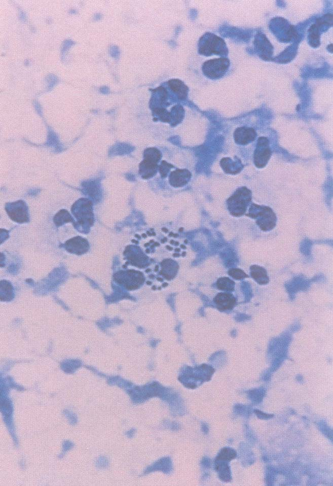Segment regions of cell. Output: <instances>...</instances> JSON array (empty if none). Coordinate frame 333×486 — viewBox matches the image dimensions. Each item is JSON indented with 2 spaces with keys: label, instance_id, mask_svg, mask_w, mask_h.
<instances>
[{
  "label": "cell",
  "instance_id": "6da1fadb",
  "mask_svg": "<svg viewBox=\"0 0 333 486\" xmlns=\"http://www.w3.org/2000/svg\"><path fill=\"white\" fill-rule=\"evenodd\" d=\"M198 51L200 55L210 56L213 55L225 57L228 55V49L224 40L217 35L205 32L199 39Z\"/></svg>",
  "mask_w": 333,
  "mask_h": 486
},
{
  "label": "cell",
  "instance_id": "7a4b0ae2",
  "mask_svg": "<svg viewBox=\"0 0 333 486\" xmlns=\"http://www.w3.org/2000/svg\"><path fill=\"white\" fill-rule=\"evenodd\" d=\"M245 216L255 220L258 227L263 231L273 229L276 225L277 218L273 210L269 206L251 203Z\"/></svg>",
  "mask_w": 333,
  "mask_h": 486
},
{
  "label": "cell",
  "instance_id": "3957f363",
  "mask_svg": "<svg viewBox=\"0 0 333 486\" xmlns=\"http://www.w3.org/2000/svg\"><path fill=\"white\" fill-rule=\"evenodd\" d=\"M252 200V192L246 187L238 188L227 200L226 203L230 214L236 217L246 214Z\"/></svg>",
  "mask_w": 333,
  "mask_h": 486
},
{
  "label": "cell",
  "instance_id": "277c9868",
  "mask_svg": "<svg viewBox=\"0 0 333 486\" xmlns=\"http://www.w3.org/2000/svg\"><path fill=\"white\" fill-rule=\"evenodd\" d=\"M71 210L77 220L74 226L82 227V230L86 232L94 223L92 202L87 198H80L73 204Z\"/></svg>",
  "mask_w": 333,
  "mask_h": 486
},
{
  "label": "cell",
  "instance_id": "5b68a950",
  "mask_svg": "<svg viewBox=\"0 0 333 486\" xmlns=\"http://www.w3.org/2000/svg\"><path fill=\"white\" fill-rule=\"evenodd\" d=\"M143 155L144 159L139 164V172L142 178L149 179L157 173L161 153L156 148H149L145 150Z\"/></svg>",
  "mask_w": 333,
  "mask_h": 486
},
{
  "label": "cell",
  "instance_id": "8992f818",
  "mask_svg": "<svg viewBox=\"0 0 333 486\" xmlns=\"http://www.w3.org/2000/svg\"><path fill=\"white\" fill-rule=\"evenodd\" d=\"M230 63L226 57H220L205 61L202 66V71L207 78L211 80L221 78L227 72Z\"/></svg>",
  "mask_w": 333,
  "mask_h": 486
},
{
  "label": "cell",
  "instance_id": "52a82bcc",
  "mask_svg": "<svg viewBox=\"0 0 333 486\" xmlns=\"http://www.w3.org/2000/svg\"><path fill=\"white\" fill-rule=\"evenodd\" d=\"M114 280L128 290L139 288L144 282L143 273L134 270L119 271L114 275Z\"/></svg>",
  "mask_w": 333,
  "mask_h": 486
},
{
  "label": "cell",
  "instance_id": "ba28073f",
  "mask_svg": "<svg viewBox=\"0 0 333 486\" xmlns=\"http://www.w3.org/2000/svg\"><path fill=\"white\" fill-rule=\"evenodd\" d=\"M271 155L272 151L268 138L264 136L260 137L253 154V162L255 166L259 168L265 167Z\"/></svg>",
  "mask_w": 333,
  "mask_h": 486
},
{
  "label": "cell",
  "instance_id": "9c48e42d",
  "mask_svg": "<svg viewBox=\"0 0 333 486\" xmlns=\"http://www.w3.org/2000/svg\"><path fill=\"white\" fill-rule=\"evenodd\" d=\"M5 210L13 221L20 223L28 221V207L22 200L6 203Z\"/></svg>",
  "mask_w": 333,
  "mask_h": 486
},
{
  "label": "cell",
  "instance_id": "30bf717a",
  "mask_svg": "<svg viewBox=\"0 0 333 486\" xmlns=\"http://www.w3.org/2000/svg\"><path fill=\"white\" fill-rule=\"evenodd\" d=\"M126 256L130 263L139 268H144L149 264V259L141 249L136 246H129L125 251Z\"/></svg>",
  "mask_w": 333,
  "mask_h": 486
},
{
  "label": "cell",
  "instance_id": "8fae6325",
  "mask_svg": "<svg viewBox=\"0 0 333 486\" xmlns=\"http://www.w3.org/2000/svg\"><path fill=\"white\" fill-rule=\"evenodd\" d=\"M256 135L254 129L246 126L238 127L234 132L235 143L240 145H245L254 141Z\"/></svg>",
  "mask_w": 333,
  "mask_h": 486
},
{
  "label": "cell",
  "instance_id": "7c38bea8",
  "mask_svg": "<svg viewBox=\"0 0 333 486\" xmlns=\"http://www.w3.org/2000/svg\"><path fill=\"white\" fill-rule=\"evenodd\" d=\"M64 248L68 252L80 255L89 250V245L86 239L76 236L67 240L64 244Z\"/></svg>",
  "mask_w": 333,
  "mask_h": 486
},
{
  "label": "cell",
  "instance_id": "4fadbf2b",
  "mask_svg": "<svg viewBox=\"0 0 333 486\" xmlns=\"http://www.w3.org/2000/svg\"><path fill=\"white\" fill-rule=\"evenodd\" d=\"M191 176L190 171L186 169H176L170 173L169 183L174 187H181L189 182Z\"/></svg>",
  "mask_w": 333,
  "mask_h": 486
},
{
  "label": "cell",
  "instance_id": "5bb4252c",
  "mask_svg": "<svg viewBox=\"0 0 333 486\" xmlns=\"http://www.w3.org/2000/svg\"><path fill=\"white\" fill-rule=\"evenodd\" d=\"M213 300L219 310L232 309L236 303L235 297L232 294L227 292L218 293Z\"/></svg>",
  "mask_w": 333,
  "mask_h": 486
},
{
  "label": "cell",
  "instance_id": "9a60e30c",
  "mask_svg": "<svg viewBox=\"0 0 333 486\" xmlns=\"http://www.w3.org/2000/svg\"><path fill=\"white\" fill-rule=\"evenodd\" d=\"M220 165L226 173L233 175L240 172L244 166L241 160L237 157L234 160L229 157L222 158L220 161Z\"/></svg>",
  "mask_w": 333,
  "mask_h": 486
},
{
  "label": "cell",
  "instance_id": "2e32d148",
  "mask_svg": "<svg viewBox=\"0 0 333 486\" xmlns=\"http://www.w3.org/2000/svg\"><path fill=\"white\" fill-rule=\"evenodd\" d=\"M160 273L167 280L173 279L177 273L179 268L178 263L171 259H166L161 263Z\"/></svg>",
  "mask_w": 333,
  "mask_h": 486
},
{
  "label": "cell",
  "instance_id": "e0dca14e",
  "mask_svg": "<svg viewBox=\"0 0 333 486\" xmlns=\"http://www.w3.org/2000/svg\"><path fill=\"white\" fill-rule=\"evenodd\" d=\"M167 84L169 88L179 100H184L187 98L189 89L181 81L178 79H171L167 82Z\"/></svg>",
  "mask_w": 333,
  "mask_h": 486
},
{
  "label": "cell",
  "instance_id": "ac0fdd59",
  "mask_svg": "<svg viewBox=\"0 0 333 486\" xmlns=\"http://www.w3.org/2000/svg\"><path fill=\"white\" fill-rule=\"evenodd\" d=\"M252 278L260 285H266L269 282L267 271L263 267L252 265L250 267Z\"/></svg>",
  "mask_w": 333,
  "mask_h": 486
},
{
  "label": "cell",
  "instance_id": "d6986e66",
  "mask_svg": "<svg viewBox=\"0 0 333 486\" xmlns=\"http://www.w3.org/2000/svg\"><path fill=\"white\" fill-rule=\"evenodd\" d=\"M13 297V290L11 284L6 281L1 282V299L2 301H10Z\"/></svg>",
  "mask_w": 333,
  "mask_h": 486
},
{
  "label": "cell",
  "instance_id": "ffe728a7",
  "mask_svg": "<svg viewBox=\"0 0 333 486\" xmlns=\"http://www.w3.org/2000/svg\"><path fill=\"white\" fill-rule=\"evenodd\" d=\"M54 222L57 226H59L63 224L72 222L75 223L74 220L67 210H60L54 217Z\"/></svg>",
  "mask_w": 333,
  "mask_h": 486
},
{
  "label": "cell",
  "instance_id": "44dd1931",
  "mask_svg": "<svg viewBox=\"0 0 333 486\" xmlns=\"http://www.w3.org/2000/svg\"><path fill=\"white\" fill-rule=\"evenodd\" d=\"M217 288L224 291H233L235 289V282L227 277L219 278L216 282Z\"/></svg>",
  "mask_w": 333,
  "mask_h": 486
},
{
  "label": "cell",
  "instance_id": "7402d4cb",
  "mask_svg": "<svg viewBox=\"0 0 333 486\" xmlns=\"http://www.w3.org/2000/svg\"><path fill=\"white\" fill-rule=\"evenodd\" d=\"M228 273L230 276L237 280L248 277V275L243 270L238 268H232L228 270Z\"/></svg>",
  "mask_w": 333,
  "mask_h": 486
},
{
  "label": "cell",
  "instance_id": "603a6c76",
  "mask_svg": "<svg viewBox=\"0 0 333 486\" xmlns=\"http://www.w3.org/2000/svg\"><path fill=\"white\" fill-rule=\"evenodd\" d=\"M236 456V452L230 448L223 449L219 454V459L230 461Z\"/></svg>",
  "mask_w": 333,
  "mask_h": 486
},
{
  "label": "cell",
  "instance_id": "cb8c5ba5",
  "mask_svg": "<svg viewBox=\"0 0 333 486\" xmlns=\"http://www.w3.org/2000/svg\"><path fill=\"white\" fill-rule=\"evenodd\" d=\"M173 165L168 163L165 161H162L160 165H159L158 170L162 178H165L171 168L173 167Z\"/></svg>",
  "mask_w": 333,
  "mask_h": 486
},
{
  "label": "cell",
  "instance_id": "d4e9b609",
  "mask_svg": "<svg viewBox=\"0 0 333 486\" xmlns=\"http://www.w3.org/2000/svg\"><path fill=\"white\" fill-rule=\"evenodd\" d=\"M219 471H220L221 478L223 479V480L228 481L230 480V471L227 464H222L220 465Z\"/></svg>",
  "mask_w": 333,
  "mask_h": 486
},
{
  "label": "cell",
  "instance_id": "484cf974",
  "mask_svg": "<svg viewBox=\"0 0 333 486\" xmlns=\"http://www.w3.org/2000/svg\"><path fill=\"white\" fill-rule=\"evenodd\" d=\"M255 412L257 415H260L259 417L263 419H269L273 416V414L265 413L259 410H256Z\"/></svg>",
  "mask_w": 333,
  "mask_h": 486
}]
</instances>
